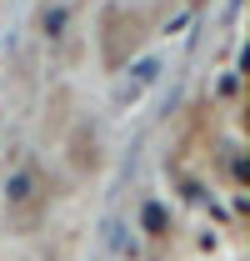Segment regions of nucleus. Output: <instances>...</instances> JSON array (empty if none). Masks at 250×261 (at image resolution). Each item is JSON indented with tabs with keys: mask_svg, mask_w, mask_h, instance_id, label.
Listing matches in <instances>:
<instances>
[{
	"mask_svg": "<svg viewBox=\"0 0 250 261\" xmlns=\"http://www.w3.org/2000/svg\"><path fill=\"white\" fill-rule=\"evenodd\" d=\"M150 40V10L145 5H125V0H110L95 20V45H100V65L105 70H120L130 65Z\"/></svg>",
	"mask_w": 250,
	"mask_h": 261,
	"instance_id": "f257e3e1",
	"label": "nucleus"
},
{
	"mask_svg": "<svg viewBox=\"0 0 250 261\" xmlns=\"http://www.w3.org/2000/svg\"><path fill=\"white\" fill-rule=\"evenodd\" d=\"M5 206H10V226L15 231H30L40 221V171L35 166H20L5 186Z\"/></svg>",
	"mask_w": 250,
	"mask_h": 261,
	"instance_id": "f03ea898",
	"label": "nucleus"
},
{
	"mask_svg": "<svg viewBox=\"0 0 250 261\" xmlns=\"http://www.w3.org/2000/svg\"><path fill=\"white\" fill-rule=\"evenodd\" d=\"M65 166H70L75 181H85V176L100 171V136H95L90 121H80V126L65 130Z\"/></svg>",
	"mask_w": 250,
	"mask_h": 261,
	"instance_id": "7ed1b4c3",
	"label": "nucleus"
},
{
	"mask_svg": "<svg viewBox=\"0 0 250 261\" xmlns=\"http://www.w3.org/2000/svg\"><path fill=\"white\" fill-rule=\"evenodd\" d=\"M65 121H70V91L55 86L50 91V106H45V136H65Z\"/></svg>",
	"mask_w": 250,
	"mask_h": 261,
	"instance_id": "20e7f679",
	"label": "nucleus"
},
{
	"mask_svg": "<svg viewBox=\"0 0 250 261\" xmlns=\"http://www.w3.org/2000/svg\"><path fill=\"white\" fill-rule=\"evenodd\" d=\"M165 226H170L165 221V206H145V231L150 236H165Z\"/></svg>",
	"mask_w": 250,
	"mask_h": 261,
	"instance_id": "39448f33",
	"label": "nucleus"
}]
</instances>
